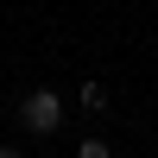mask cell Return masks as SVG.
<instances>
[{
    "label": "cell",
    "mask_w": 158,
    "mask_h": 158,
    "mask_svg": "<svg viewBox=\"0 0 158 158\" xmlns=\"http://www.w3.org/2000/svg\"><path fill=\"white\" fill-rule=\"evenodd\" d=\"M19 127L38 133V139H51L63 127V95H57V89H32V95L19 101Z\"/></svg>",
    "instance_id": "obj_1"
},
{
    "label": "cell",
    "mask_w": 158,
    "mask_h": 158,
    "mask_svg": "<svg viewBox=\"0 0 158 158\" xmlns=\"http://www.w3.org/2000/svg\"><path fill=\"white\" fill-rule=\"evenodd\" d=\"M82 108L101 114V108H108V89H101V82H82Z\"/></svg>",
    "instance_id": "obj_2"
},
{
    "label": "cell",
    "mask_w": 158,
    "mask_h": 158,
    "mask_svg": "<svg viewBox=\"0 0 158 158\" xmlns=\"http://www.w3.org/2000/svg\"><path fill=\"white\" fill-rule=\"evenodd\" d=\"M76 158H114V146H108V139H82V146H76Z\"/></svg>",
    "instance_id": "obj_3"
},
{
    "label": "cell",
    "mask_w": 158,
    "mask_h": 158,
    "mask_svg": "<svg viewBox=\"0 0 158 158\" xmlns=\"http://www.w3.org/2000/svg\"><path fill=\"white\" fill-rule=\"evenodd\" d=\"M0 158H25V152H19V146H0Z\"/></svg>",
    "instance_id": "obj_4"
}]
</instances>
